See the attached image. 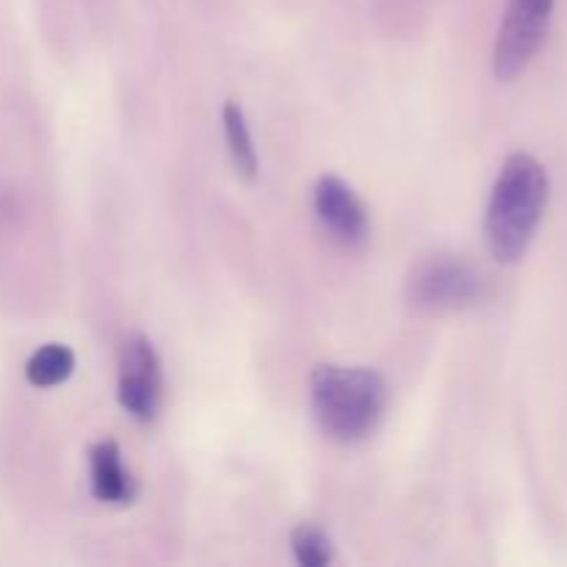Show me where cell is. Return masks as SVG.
Wrapping results in <instances>:
<instances>
[{"label":"cell","instance_id":"6da1fadb","mask_svg":"<svg viewBox=\"0 0 567 567\" xmlns=\"http://www.w3.org/2000/svg\"><path fill=\"white\" fill-rule=\"evenodd\" d=\"M548 172L535 155L513 153L504 161L485 214V236L498 264H518L529 252L548 205Z\"/></svg>","mask_w":567,"mask_h":567},{"label":"cell","instance_id":"7a4b0ae2","mask_svg":"<svg viewBox=\"0 0 567 567\" xmlns=\"http://www.w3.org/2000/svg\"><path fill=\"white\" fill-rule=\"evenodd\" d=\"M388 385L374 369L316 365L310 374V408L316 424L338 443H358L385 415Z\"/></svg>","mask_w":567,"mask_h":567},{"label":"cell","instance_id":"3957f363","mask_svg":"<svg viewBox=\"0 0 567 567\" xmlns=\"http://www.w3.org/2000/svg\"><path fill=\"white\" fill-rule=\"evenodd\" d=\"M482 293H485V275L454 255L421 260L408 277V302L424 313L468 308L480 302Z\"/></svg>","mask_w":567,"mask_h":567},{"label":"cell","instance_id":"277c9868","mask_svg":"<svg viewBox=\"0 0 567 567\" xmlns=\"http://www.w3.org/2000/svg\"><path fill=\"white\" fill-rule=\"evenodd\" d=\"M557 0H509L493 50V72L498 81H515L540 53L548 37Z\"/></svg>","mask_w":567,"mask_h":567},{"label":"cell","instance_id":"5b68a950","mask_svg":"<svg viewBox=\"0 0 567 567\" xmlns=\"http://www.w3.org/2000/svg\"><path fill=\"white\" fill-rule=\"evenodd\" d=\"M116 396L131 419L142 424L158 419L164 402V371H161L158 352L142 332H133L122 343Z\"/></svg>","mask_w":567,"mask_h":567},{"label":"cell","instance_id":"8992f818","mask_svg":"<svg viewBox=\"0 0 567 567\" xmlns=\"http://www.w3.org/2000/svg\"><path fill=\"white\" fill-rule=\"evenodd\" d=\"M313 210L330 238L347 249L369 241V214L358 194L341 177L324 175L313 186Z\"/></svg>","mask_w":567,"mask_h":567},{"label":"cell","instance_id":"52a82bcc","mask_svg":"<svg viewBox=\"0 0 567 567\" xmlns=\"http://www.w3.org/2000/svg\"><path fill=\"white\" fill-rule=\"evenodd\" d=\"M89 474L92 496L103 504H131L136 498V482L122 465L120 446L114 441H100L89 449Z\"/></svg>","mask_w":567,"mask_h":567},{"label":"cell","instance_id":"ba28073f","mask_svg":"<svg viewBox=\"0 0 567 567\" xmlns=\"http://www.w3.org/2000/svg\"><path fill=\"white\" fill-rule=\"evenodd\" d=\"M72 371H75V354L64 343H48V347L37 349L25 365L28 382L37 388L61 385L70 380Z\"/></svg>","mask_w":567,"mask_h":567},{"label":"cell","instance_id":"9c48e42d","mask_svg":"<svg viewBox=\"0 0 567 567\" xmlns=\"http://www.w3.org/2000/svg\"><path fill=\"white\" fill-rule=\"evenodd\" d=\"M221 122H225V138L227 147H230L233 164L241 175L255 177L258 175V153H255L252 136H249L247 120H244V111L238 103H227L225 114H221Z\"/></svg>","mask_w":567,"mask_h":567},{"label":"cell","instance_id":"30bf717a","mask_svg":"<svg viewBox=\"0 0 567 567\" xmlns=\"http://www.w3.org/2000/svg\"><path fill=\"white\" fill-rule=\"evenodd\" d=\"M291 551L302 567H324L332 563V543L324 529L313 524H299L291 532Z\"/></svg>","mask_w":567,"mask_h":567}]
</instances>
